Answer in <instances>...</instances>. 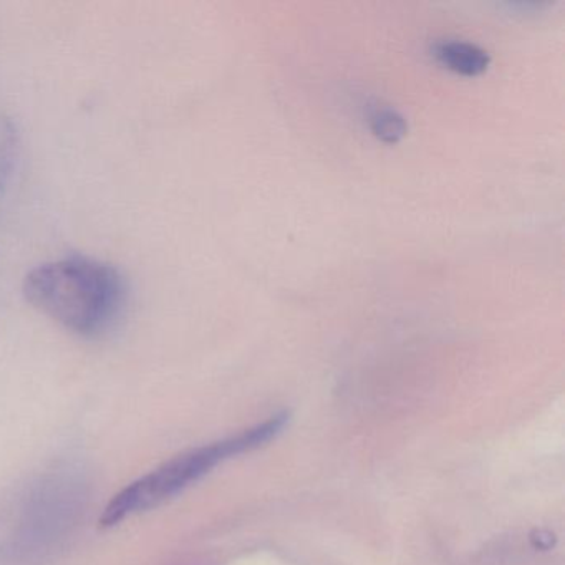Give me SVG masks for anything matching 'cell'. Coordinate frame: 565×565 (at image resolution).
Segmentation results:
<instances>
[{
    "mask_svg": "<svg viewBox=\"0 0 565 565\" xmlns=\"http://www.w3.org/2000/svg\"><path fill=\"white\" fill-rule=\"evenodd\" d=\"M19 150V134L14 121L0 114V191L8 183Z\"/></svg>",
    "mask_w": 565,
    "mask_h": 565,
    "instance_id": "6",
    "label": "cell"
},
{
    "mask_svg": "<svg viewBox=\"0 0 565 565\" xmlns=\"http://www.w3.org/2000/svg\"><path fill=\"white\" fill-rule=\"evenodd\" d=\"M369 125L375 137L386 143H396L408 131V121H406L405 115L390 105L379 104L370 108Z\"/></svg>",
    "mask_w": 565,
    "mask_h": 565,
    "instance_id": "5",
    "label": "cell"
},
{
    "mask_svg": "<svg viewBox=\"0 0 565 565\" xmlns=\"http://www.w3.org/2000/svg\"><path fill=\"white\" fill-rule=\"evenodd\" d=\"M81 484L72 478L42 482L22 512V521L14 534V548L24 554H39L54 545L57 547L64 535H71L78 514L84 511L85 494Z\"/></svg>",
    "mask_w": 565,
    "mask_h": 565,
    "instance_id": "3",
    "label": "cell"
},
{
    "mask_svg": "<svg viewBox=\"0 0 565 565\" xmlns=\"http://www.w3.org/2000/svg\"><path fill=\"white\" fill-rule=\"evenodd\" d=\"M22 292L39 312L85 339L107 335L128 303L121 270L81 254L34 267L25 276Z\"/></svg>",
    "mask_w": 565,
    "mask_h": 565,
    "instance_id": "1",
    "label": "cell"
},
{
    "mask_svg": "<svg viewBox=\"0 0 565 565\" xmlns=\"http://www.w3.org/2000/svg\"><path fill=\"white\" fill-rule=\"evenodd\" d=\"M289 423V413H277L266 422L244 429L237 435L211 445L190 449L183 455L171 458L153 471L141 476L115 495L114 501L105 508L102 524L114 525L131 515L150 511L174 495L190 488L194 482L210 475L214 468L234 456L253 451L276 439Z\"/></svg>",
    "mask_w": 565,
    "mask_h": 565,
    "instance_id": "2",
    "label": "cell"
},
{
    "mask_svg": "<svg viewBox=\"0 0 565 565\" xmlns=\"http://www.w3.org/2000/svg\"><path fill=\"white\" fill-rule=\"evenodd\" d=\"M433 55L449 71L462 75H479L491 64V55L481 45L462 39H439L433 44Z\"/></svg>",
    "mask_w": 565,
    "mask_h": 565,
    "instance_id": "4",
    "label": "cell"
}]
</instances>
